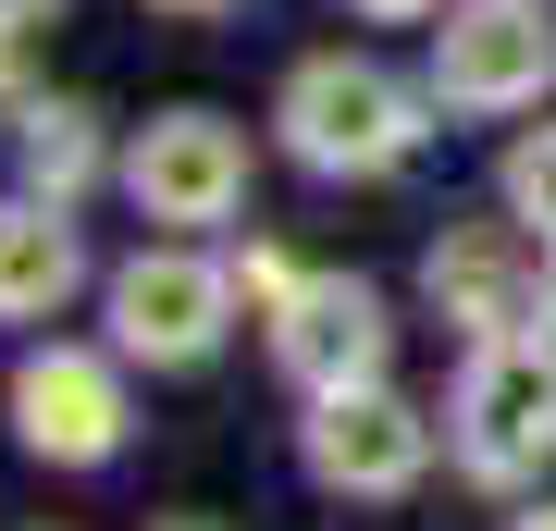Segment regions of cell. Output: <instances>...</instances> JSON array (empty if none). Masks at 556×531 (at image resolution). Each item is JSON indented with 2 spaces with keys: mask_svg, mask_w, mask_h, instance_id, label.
<instances>
[{
  "mask_svg": "<svg viewBox=\"0 0 556 531\" xmlns=\"http://www.w3.org/2000/svg\"><path fill=\"white\" fill-rule=\"evenodd\" d=\"M223 309H236V273H211V260H186V248H149V260L112 273V334H124V358H149V371H199L223 346Z\"/></svg>",
  "mask_w": 556,
  "mask_h": 531,
  "instance_id": "cell-3",
  "label": "cell"
},
{
  "mask_svg": "<svg viewBox=\"0 0 556 531\" xmlns=\"http://www.w3.org/2000/svg\"><path fill=\"white\" fill-rule=\"evenodd\" d=\"M236 296H248V309H285V296H298V273H285L273 248H248V260H236Z\"/></svg>",
  "mask_w": 556,
  "mask_h": 531,
  "instance_id": "cell-13",
  "label": "cell"
},
{
  "mask_svg": "<svg viewBox=\"0 0 556 531\" xmlns=\"http://www.w3.org/2000/svg\"><path fill=\"white\" fill-rule=\"evenodd\" d=\"M87 174H100V112H87V99L25 112V186H38V198H75Z\"/></svg>",
  "mask_w": 556,
  "mask_h": 531,
  "instance_id": "cell-11",
  "label": "cell"
},
{
  "mask_svg": "<svg viewBox=\"0 0 556 531\" xmlns=\"http://www.w3.org/2000/svg\"><path fill=\"white\" fill-rule=\"evenodd\" d=\"M383 346H396V321H383V296L371 285H298L273 309V358L298 371L309 395H334V383H383Z\"/></svg>",
  "mask_w": 556,
  "mask_h": 531,
  "instance_id": "cell-9",
  "label": "cell"
},
{
  "mask_svg": "<svg viewBox=\"0 0 556 531\" xmlns=\"http://www.w3.org/2000/svg\"><path fill=\"white\" fill-rule=\"evenodd\" d=\"M519 531H556V507H532V519H519Z\"/></svg>",
  "mask_w": 556,
  "mask_h": 531,
  "instance_id": "cell-17",
  "label": "cell"
},
{
  "mask_svg": "<svg viewBox=\"0 0 556 531\" xmlns=\"http://www.w3.org/2000/svg\"><path fill=\"white\" fill-rule=\"evenodd\" d=\"M13 433L62 457V470H87V457H112L124 445V383H112V358H87V346H38L13 371Z\"/></svg>",
  "mask_w": 556,
  "mask_h": 531,
  "instance_id": "cell-8",
  "label": "cell"
},
{
  "mask_svg": "<svg viewBox=\"0 0 556 531\" xmlns=\"http://www.w3.org/2000/svg\"><path fill=\"white\" fill-rule=\"evenodd\" d=\"M285 149L309 161V174H396V161L420 149V99L383 75V62H358V50H321L285 75Z\"/></svg>",
  "mask_w": 556,
  "mask_h": 531,
  "instance_id": "cell-1",
  "label": "cell"
},
{
  "mask_svg": "<svg viewBox=\"0 0 556 531\" xmlns=\"http://www.w3.org/2000/svg\"><path fill=\"white\" fill-rule=\"evenodd\" d=\"M186 13H211V0H186Z\"/></svg>",
  "mask_w": 556,
  "mask_h": 531,
  "instance_id": "cell-18",
  "label": "cell"
},
{
  "mask_svg": "<svg viewBox=\"0 0 556 531\" xmlns=\"http://www.w3.org/2000/svg\"><path fill=\"white\" fill-rule=\"evenodd\" d=\"M75 285H87V248L62 223V198H13L0 211V321H50Z\"/></svg>",
  "mask_w": 556,
  "mask_h": 531,
  "instance_id": "cell-10",
  "label": "cell"
},
{
  "mask_svg": "<svg viewBox=\"0 0 556 531\" xmlns=\"http://www.w3.org/2000/svg\"><path fill=\"white\" fill-rule=\"evenodd\" d=\"M532 334H544V346H556V273H544V309H532Z\"/></svg>",
  "mask_w": 556,
  "mask_h": 531,
  "instance_id": "cell-16",
  "label": "cell"
},
{
  "mask_svg": "<svg viewBox=\"0 0 556 531\" xmlns=\"http://www.w3.org/2000/svg\"><path fill=\"white\" fill-rule=\"evenodd\" d=\"M420 457H433V420H420L408 395H383V383L309 395V482H334V494H408Z\"/></svg>",
  "mask_w": 556,
  "mask_h": 531,
  "instance_id": "cell-6",
  "label": "cell"
},
{
  "mask_svg": "<svg viewBox=\"0 0 556 531\" xmlns=\"http://www.w3.org/2000/svg\"><path fill=\"white\" fill-rule=\"evenodd\" d=\"M433 87L457 112H519V99L556 87V25L544 0H457L433 38Z\"/></svg>",
  "mask_w": 556,
  "mask_h": 531,
  "instance_id": "cell-4",
  "label": "cell"
},
{
  "mask_svg": "<svg viewBox=\"0 0 556 531\" xmlns=\"http://www.w3.org/2000/svg\"><path fill=\"white\" fill-rule=\"evenodd\" d=\"M25 75V13H0V87Z\"/></svg>",
  "mask_w": 556,
  "mask_h": 531,
  "instance_id": "cell-14",
  "label": "cell"
},
{
  "mask_svg": "<svg viewBox=\"0 0 556 531\" xmlns=\"http://www.w3.org/2000/svg\"><path fill=\"white\" fill-rule=\"evenodd\" d=\"M544 273L556 260H532V223H445L433 236V309L457 321L470 346H495V334H519V321L544 309Z\"/></svg>",
  "mask_w": 556,
  "mask_h": 531,
  "instance_id": "cell-5",
  "label": "cell"
},
{
  "mask_svg": "<svg viewBox=\"0 0 556 531\" xmlns=\"http://www.w3.org/2000/svg\"><path fill=\"white\" fill-rule=\"evenodd\" d=\"M457 457H470L482 482H532L556 457V346L532 334H495L470 346V383H457Z\"/></svg>",
  "mask_w": 556,
  "mask_h": 531,
  "instance_id": "cell-2",
  "label": "cell"
},
{
  "mask_svg": "<svg viewBox=\"0 0 556 531\" xmlns=\"http://www.w3.org/2000/svg\"><path fill=\"white\" fill-rule=\"evenodd\" d=\"M358 13H383V25H408V13H433V0H358Z\"/></svg>",
  "mask_w": 556,
  "mask_h": 531,
  "instance_id": "cell-15",
  "label": "cell"
},
{
  "mask_svg": "<svg viewBox=\"0 0 556 531\" xmlns=\"http://www.w3.org/2000/svg\"><path fill=\"white\" fill-rule=\"evenodd\" d=\"M124 186H137L149 223H223L248 198V137L223 112H161L137 137V161H124Z\"/></svg>",
  "mask_w": 556,
  "mask_h": 531,
  "instance_id": "cell-7",
  "label": "cell"
},
{
  "mask_svg": "<svg viewBox=\"0 0 556 531\" xmlns=\"http://www.w3.org/2000/svg\"><path fill=\"white\" fill-rule=\"evenodd\" d=\"M507 211H519V223H532V236L556 248V124L507 149Z\"/></svg>",
  "mask_w": 556,
  "mask_h": 531,
  "instance_id": "cell-12",
  "label": "cell"
}]
</instances>
